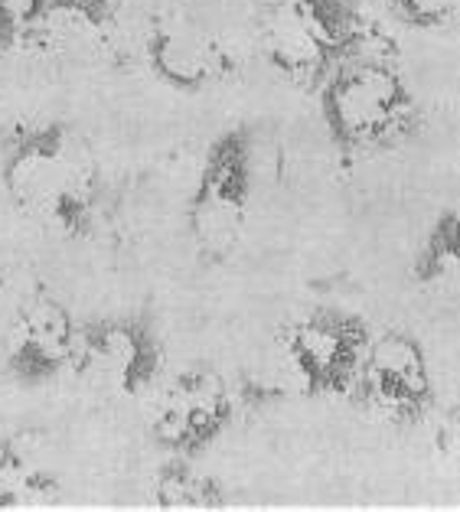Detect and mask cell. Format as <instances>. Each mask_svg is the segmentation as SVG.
<instances>
[{
    "mask_svg": "<svg viewBox=\"0 0 460 512\" xmlns=\"http://www.w3.org/2000/svg\"><path fill=\"white\" fill-rule=\"evenodd\" d=\"M0 186L23 216L66 239L98 226V164L69 121L23 118L0 134Z\"/></svg>",
    "mask_w": 460,
    "mask_h": 512,
    "instance_id": "1",
    "label": "cell"
},
{
    "mask_svg": "<svg viewBox=\"0 0 460 512\" xmlns=\"http://www.w3.org/2000/svg\"><path fill=\"white\" fill-rule=\"evenodd\" d=\"M255 203V134L248 124H229L209 141L196 186L186 203V229L196 255L226 265L239 252Z\"/></svg>",
    "mask_w": 460,
    "mask_h": 512,
    "instance_id": "4",
    "label": "cell"
},
{
    "mask_svg": "<svg viewBox=\"0 0 460 512\" xmlns=\"http://www.w3.org/2000/svg\"><path fill=\"white\" fill-rule=\"evenodd\" d=\"M314 95L327 141L343 167L399 151L421 128L412 82L382 53L343 62Z\"/></svg>",
    "mask_w": 460,
    "mask_h": 512,
    "instance_id": "2",
    "label": "cell"
},
{
    "mask_svg": "<svg viewBox=\"0 0 460 512\" xmlns=\"http://www.w3.org/2000/svg\"><path fill=\"white\" fill-rule=\"evenodd\" d=\"M372 333L353 310L314 307L278 333L281 372L304 398H353Z\"/></svg>",
    "mask_w": 460,
    "mask_h": 512,
    "instance_id": "5",
    "label": "cell"
},
{
    "mask_svg": "<svg viewBox=\"0 0 460 512\" xmlns=\"http://www.w3.org/2000/svg\"><path fill=\"white\" fill-rule=\"evenodd\" d=\"M79 320L53 291L36 287L20 304L4 346V376L17 389H43L76 366Z\"/></svg>",
    "mask_w": 460,
    "mask_h": 512,
    "instance_id": "9",
    "label": "cell"
},
{
    "mask_svg": "<svg viewBox=\"0 0 460 512\" xmlns=\"http://www.w3.org/2000/svg\"><path fill=\"white\" fill-rule=\"evenodd\" d=\"M232 418L235 398L226 379L209 366H190L160 389L151 434L164 451L196 460L232 428Z\"/></svg>",
    "mask_w": 460,
    "mask_h": 512,
    "instance_id": "8",
    "label": "cell"
},
{
    "mask_svg": "<svg viewBox=\"0 0 460 512\" xmlns=\"http://www.w3.org/2000/svg\"><path fill=\"white\" fill-rule=\"evenodd\" d=\"M408 278L421 291L460 307V206L441 212L415 248Z\"/></svg>",
    "mask_w": 460,
    "mask_h": 512,
    "instance_id": "12",
    "label": "cell"
},
{
    "mask_svg": "<svg viewBox=\"0 0 460 512\" xmlns=\"http://www.w3.org/2000/svg\"><path fill=\"white\" fill-rule=\"evenodd\" d=\"M49 0H0V53L30 46Z\"/></svg>",
    "mask_w": 460,
    "mask_h": 512,
    "instance_id": "15",
    "label": "cell"
},
{
    "mask_svg": "<svg viewBox=\"0 0 460 512\" xmlns=\"http://www.w3.org/2000/svg\"><path fill=\"white\" fill-rule=\"evenodd\" d=\"M111 27V0H49L30 46H59L95 40Z\"/></svg>",
    "mask_w": 460,
    "mask_h": 512,
    "instance_id": "14",
    "label": "cell"
},
{
    "mask_svg": "<svg viewBox=\"0 0 460 512\" xmlns=\"http://www.w3.org/2000/svg\"><path fill=\"white\" fill-rule=\"evenodd\" d=\"M392 17L408 30L438 33L460 20V0H385Z\"/></svg>",
    "mask_w": 460,
    "mask_h": 512,
    "instance_id": "16",
    "label": "cell"
},
{
    "mask_svg": "<svg viewBox=\"0 0 460 512\" xmlns=\"http://www.w3.org/2000/svg\"><path fill=\"white\" fill-rule=\"evenodd\" d=\"M59 490V467L43 434L10 431L0 437V509L56 503Z\"/></svg>",
    "mask_w": 460,
    "mask_h": 512,
    "instance_id": "11",
    "label": "cell"
},
{
    "mask_svg": "<svg viewBox=\"0 0 460 512\" xmlns=\"http://www.w3.org/2000/svg\"><path fill=\"white\" fill-rule=\"evenodd\" d=\"M353 398L395 428H415L434 408V372L415 333L389 327L372 333Z\"/></svg>",
    "mask_w": 460,
    "mask_h": 512,
    "instance_id": "6",
    "label": "cell"
},
{
    "mask_svg": "<svg viewBox=\"0 0 460 512\" xmlns=\"http://www.w3.org/2000/svg\"><path fill=\"white\" fill-rule=\"evenodd\" d=\"M261 49L281 79L317 92L343 62L376 53V23L359 0H281L261 17Z\"/></svg>",
    "mask_w": 460,
    "mask_h": 512,
    "instance_id": "3",
    "label": "cell"
},
{
    "mask_svg": "<svg viewBox=\"0 0 460 512\" xmlns=\"http://www.w3.org/2000/svg\"><path fill=\"white\" fill-rule=\"evenodd\" d=\"M121 398L151 392L164 369V343L157 327L141 314H121L79 323L76 366Z\"/></svg>",
    "mask_w": 460,
    "mask_h": 512,
    "instance_id": "7",
    "label": "cell"
},
{
    "mask_svg": "<svg viewBox=\"0 0 460 512\" xmlns=\"http://www.w3.org/2000/svg\"><path fill=\"white\" fill-rule=\"evenodd\" d=\"M144 59L160 85L183 95L213 89L229 72V56L222 43L186 14H170L154 23L144 43Z\"/></svg>",
    "mask_w": 460,
    "mask_h": 512,
    "instance_id": "10",
    "label": "cell"
},
{
    "mask_svg": "<svg viewBox=\"0 0 460 512\" xmlns=\"http://www.w3.org/2000/svg\"><path fill=\"white\" fill-rule=\"evenodd\" d=\"M151 499L160 509H222L229 506V493L213 473L193 467V457L173 454L164 467L154 473Z\"/></svg>",
    "mask_w": 460,
    "mask_h": 512,
    "instance_id": "13",
    "label": "cell"
}]
</instances>
